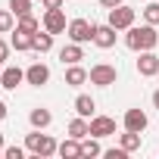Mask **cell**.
Segmentation results:
<instances>
[{"mask_svg":"<svg viewBox=\"0 0 159 159\" xmlns=\"http://www.w3.org/2000/svg\"><path fill=\"white\" fill-rule=\"evenodd\" d=\"M156 41H159V34H156V28H153V25L128 28V38H125V44H128L131 50H153V47H156Z\"/></svg>","mask_w":159,"mask_h":159,"instance_id":"cell-1","label":"cell"},{"mask_svg":"<svg viewBox=\"0 0 159 159\" xmlns=\"http://www.w3.org/2000/svg\"><path fill=\"white\" fill-rule=\"evenodd\" d=\"M25 147H28L34 156H53V153L59 150V147H56V140H53L50 134H28Z\"/></svg>","mask_w":159,"mask_h":159,"instance_id":"cell-2","label":"cell"},{"mask_svg":"<svg viewBox=\"0 0 159 159\" xmlns=\"http://www.w3.org/2000/svg\"><path fill=\"white\" fill-rule=\"evenodd\" d=\"M69 38L75 44H84V41H94V25L88 19H72L69 22Z\"/></svg>","mask_w":159,"mask_h":159,"instance_id":"cell-3","label":"cell"},{"mask_svg":"<svg viewBox=\"0 0 159 159\" xmlns=\"http://www.w3.org/2000/svg\"><path fill=\"white\" fill-rule=\"evenodd\" d=\"M88 78H91V84L109 88V84H116V66H106V62H100V66H94V69L88 72Z\"/></svg>","mask_w":159,"mask_h":159,"instance_id":"cell-4","label":"cell"},{"mask_svg":"<svg viewBox=\"0 0 159 159\" xmlns=\"http://www.w3.org/2000/svg\"><path fill=\"white\" fill-rule=\"evenodd\" d=\"M109 25H112L116 31H119V28H131V25H134V10L125 7V3H122V7H112V10H109Z\"/></svg>","mask_w":159,"mask_h":159,"instance_id":"cell-5","label":"cell"},{"mask_svg":"<svg viewBox=\"0 0 159 159\" xmlns=\"http://www.w3.org/2000/svg\"><path fill=\"white\" fill-rule=\"evenodd\" d=\"M94 44L103 47V50L116 47V28H112L109 22H106V25H94Z\"/></svg>","mask_w":159,"mask_h":159,"instance_id":"cell-6","label":"cell"},{"mask_svg":"<svg viewBox=\"0 0 159 159\" xmlns=\"http://www.w3.org/2000/svg\"><path fill=\"white\" fill-rule=\"evenodd\" d=\"M137 72H140L143 78L156 75V72H159V56H156V53H150V50H140V59H137Z\"/></svg>","mask_w":159,"mask_h":159,"instance_id":"cell-7","label":"cell"},{"mask_svg":"<svg viewBox=\"0 0 159 159\" xmlns=\"http://www.w3.org/2000/svg\"><path fill=\"white\" fill-rule=\"evenodd\" d=\"M91 134L94 137H109V134H116V122L109 116H97V119H91Z\"/></svg>","mask_w":159,"mask_h":159,"instance_id":"cell-8","label":"cell"},{"mask_svg":"<svg viewBox=\"0 0 159 159\" xmlns=\"http://www.w3.org/2000/svg\"><path fill=\"white\" fill-rule=\"evenodd\" d=\"M44 28H47L50 34L66 31V16H62V10H47V16H44Z\"/></svg>","mask_w":159,"mask_h":159,"instance_id":"cell-9","label":"cell"},{"mask_svg":"<svg viewBox=\"0 0 159 159\" xmlns=\"http://www.w3.org/2000/svg\"><path fill=\"white\" fill-rule=\"evenodd\" d=\"M25 78H28V84L41 88V84H47V81H50V69H47L44 62H34V66L25 72Z\"/></svg>","mask_w":159,"mask_h":159,"instance_id":"cell-10","label":"cell"},{"mask_svg":"<svg viewBox=\"0 0 159 159\" xmlns=\"http://www.w3.org/2000/svg\"><path fill=\"white\" fill-rule=\"evenodd\" d=\"M22 78H25V72H22V69H16V66H10V69H3V75H0V88L16 91V88L22 84Z\"/></svg>","mask_w":159,"mask_h":159,"instance_id":"cell-11","label":"cell"},{"mask_svg":"<svg viewBox=\"0 0 159 159\" xmlns=\"http://www.w3.org/2000/svg\"><path fill=\"white\" fill-rule=\"evenodd\" d=\"M147 128V112H140V109H128L125 112V131H143Z\"/></svg>","mask_w":159,"mask_h":159,"instance_id":"cell-12","label":"cell"},{"mask_svg":"<svg viewBox=\"0 0 159 159\" xmlns=\"http://www.w3.org/2000/svg\"><path fill=\"white\" fill-rule=\"evenodd\" d=\"M59 156H62V159H78V156H84V147L78 143V137L62 140V143H59Z\"/></svg>","mask_w":159,"mask_h":159,"instance_id":"cell-13","label":"cell"},{"mask_svg":"<svg viewBox=\"0 0 159 159\" xmlns=\"http://www.w3.org/2000/svg\"><path fill=\"white\" fill-rule=\"evenodd\" d=\"M59 59H62V66H66V62L75 66V62H81V59H84V53H81V47H78V44H69V47L59 50Z\"/></svg>","mask_w":159,"mask_h":159,"instance_id":"cell-14","label":"cell"},{"mask_svg":"<svg viewBox=\"0 0 159 159\" xmlns=\"http://www.w3.org/2000/svg\"><path fill=\"white\" fill-rule=\"evenodd\" d=\"M84 81H88V72H84L81 66L75 62V66H72V69L66 72V84H72V88H78V84H84Z\"/></svg>","mask_w":159,"mask_h":159,"instance_id":"cell-15","label":"cell"},{"mask_svg":"<svg viewBox=\"0 0 159 159\" xmlns=\"http://www.w3.org/2000/svg\"><path fill=\"white\" fill-rule=\"evenodd\" d=\"M13 47H16V50H31V47H34V34L16 28V34H13Z\"/></svg>","mask_w":159,"mask_h":159,"instance_id":"cell-16","label":"cell"},{"mask_svg":"<svg viewBox=\"0 0 159 159\" xmlns=\"http://www.w3.org/2000/svg\"><path fill=\"white\" fill-rule=\"evenodd\" d=\"M69 134H72V137H78V140L91 134V125L84 122V116H81V119H75V122H69Z\"/></svg>","mask_w":159,"mask_h":159,"instance_id":"cell-17","label":"cell"},{"mask_svg":"<svg viewBox=\"0 0 159 159\" xmlns=\"http://www.w3.org/2000/svg\"><path fill=\"white\" fill-rule=\"evenodd\" d=\"M94 109H97V103H94L91 97H84V94L75 100V112H78V116H84V119H88V116H94Z\"/></svg>","mask_w":159,"mask_h":159,"instance_id":"cell-18","label":"cell"},{"mask_svg":"<svg viewBox=\"0 0 159 159\" xmlns=\"http://www.w3.org/2000/svg\"><path fill=\"white\" fill-rule=\"evenodd\" d=\"M50 119H53V116H50L47 109H31V125H34V128H47Z\"/></svg>","mask_w":159,"mask_h":159,"instance_id":"cell-19","label":"cell"},{"mask_svg":"<svg viewBox=\"0 0 159 159\" xmlns=\"http://www.w3.org/2000/svg\"><path fill=\"white\" fill-rule=\"evenodd\" d=\"M50 47H53V34H50V31H47V34H34V50H38V53H47Z\"/></svg>","mask_w":159,"mask_h":159,"instance_id":"cell-20","label":"cell"},{"mask_svg":"<svg viewBox=\"0 0 159 159\" xmlns=\"http://www.w3.org/2000/svg\"><path fill=\"white\" fill-rule=\"evenodd\" d=\"M19 28L22 31H28V34H38V19L28 13V16H19Z\"/></svg>","mask_w":159,"mask_h":159,"instance_id":"cell-21","label":"cell"},{"mask_svg":"<svg viewBox=\"0 0 159 159\" xmlns=\"http://www.w3.org/2000/svg\"><path fill=\"white\" fill-rule=\"evenodd\" d=\"M122 147H125L128 153H131V150H137V147H140V134H137V131H128V134H122Z\"/></svg>","mask_w":159,"mask_h":159,"instance_id":"cell-22","label":"cell"},{"mask_svg":"<svg viewBox=\"0 0 159 159\" xmlns=\"http://www.w3.org/2000/svg\"><path fill=\"white\" fill-rule=\"evenodd\" d=\"M10 10L16 16H28L31 13V0H10Z\"/></svg>","mask_w":159,"mask_h":159,"instance_id":"cell-23","label":"cell"},{"mask_svg":"<svg viewBox=\"0 0 159 159\" xmlns=\"http://www.w3.org/2000/svg\"><path fill=\"white\" fill-rule=\"evenodd\" d=\"M143 19H147L150 25H159V3H150V7H143Z\"/></svg>","mask_w":159,"mask_h":159,"instance_id":"cell-24","label":"cell"},{"mask_svg":"<svg viewBox=\"0 0 159 159\" xmlns=\"http://www.w3.org/2000/svg\"><path fill=\"white\" fill-rule=\"evenodd\" d=\"M13 10H0V31H10L13 28Z\"/></svg>","mask_w":159,"mask_h":159,"instance_id":"cell-25","label":"cell"},{"mask_svg":"<svg viewBox=\"0 0 159 159\" xmlns=\"http://www.w3.org/2000/svg\"><path fill=\"white\" fill-rule=\"evenodd\" d=\"M81 147H84V156H97V153H100V143H97V140H88V143H81Z\"/></svg>","mask_w":159,"mask_h":159,"instance_id":"cell-26","label":"cell"},{"mask_svg":"<svg viewBox=\"0 0 159 159\" xmlns=\"http://www.w3.org/2000/svg\"><path fill=\"white\" fill-rule=\"evenodd\" d=\"M3 156H7V159H22L25 153H22L19 147H7V150H3Z\"/></svg>","mask_w":159,"mask_h":159,"instance_id":"cell-27","label":"cell"},{"mask_svg":"<svg viewBox=\"0 0 159 159\" xmlns=\"http://www.w3.org/2000/svg\"><path fill=\"white\" fill-rule=\"evenodd\" d=\"M125 153H128L125 147H122V150H106V156H109V159H125Z\"/></svg>","mask_w":159,"mask_h":159,"instance_id":"cell-28","label":"cell"},{"mask_svg":"<svg viewBox=\"0 0 159 159\" xmlns=\"http://www.w3.org/2000/svg\"><path fill=\"white\" fill-rule=\"evenodd\" d=\"M7 53H10V44L0 41V69H3V62H7Z\"/></svg>","mask_w":159,"mask_h":159,"instance_id":"cell-29","label":"cell"},{"mask_svg":"<svg viewBox=\"0 0 159 159\" xmlns=\"http://www.w3.org/2000/svg\"><path fill=\"white\" fill-rule=\"evenodd\" d=\"M62 0H44V10H59Z\"/></svg>","mask_w":159,"mask_h":159,"instance_id":"cell-30","label":"cell"},{"mask_svg":"<svg viewBox=\"0 0 159 159\" xmlns=\"http://www.w3.org/2000/svg\"><path fill=\"white\" fill-rule=\"evenodd\" d=\"M100 3H103V7H109V10H112V7H122V3H125V0H100Z\"/></svg>","mask_w":159,"mask_h":159,"instance_id":"cell-31","label":"cell"},{"mask_svg":"<svg viewBox=\"0 0 159 159\" xmlns=\"http://www.w3.org/2000/svg\"><path fill=\"white\" fill-rule=\"evenodd\" d=\"M0 119H7V103H0Z\"/></svg>","mask_w":159,"mask_h":159,"instance_id":"cell-32","label":"cell"},{"mask_svg":"<svg viewBox=\"0 0 159 159\" xmlns=\"http://www.w3.org/2000/svg\"><path fill=\"white\" fill-rule=\"evenodd\" d=\"M153 103H156V109H159V91H156V94H153Z\"/></svg>","mask_w":159,"mask_h":159,"instance_id":"cell-33","label":"cell"},{"mask_svg":"<svg viewBox=\"0 0 159 159\" xmlns=\"http://www.w3.org/2000/svg\"><path fill=\"white\" fill-rule=\"evenodd\" d=\"M0 150H3V134H0Z\"/></svg>","mask_w":159,"mask_h":159,"instance_id":"cell-34","label":"cell"}]
</instances>
